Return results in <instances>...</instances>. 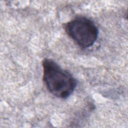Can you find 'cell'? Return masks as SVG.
Masks as SVG:
<instances>
[{"label":"cell","mask_w":128,"mask_h":128,"mask_svg":"<svg viewBox=\"0 0 128 128\" xmlns=\"http://www.w3.org/2000/svg\"><path fill=\"white\" fill-rule=\"evenodd\" d=\"M42 66L43 80L48 90L60 98L70 96L76 86V80L51 59L44 58Z\"/></svg>","instance_id":"6da1fadb"},{"label":"cell","mask_w":128,"mask_h":128,"mask_svg":"<svg viewBox=\"0 0 128 128\" xmlns=\"http://www.w3.org/2000/svg\"><path fill=\"white\" fill-rule=\"evenodd\" d=\"M68 35L79 46L86 48L96 41L98 30L90 19L83 16L77 17L68 22L65 26Z\"/></svg>","instance_id":"7a4b0ae2"}]
</instances>
